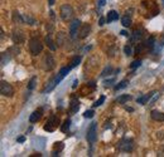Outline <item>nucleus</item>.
Here are the masks:
<instances>
[{
  "label": "nucleus",
  "instance_id": "obj_15",
  "mask_svg": "<svg viewBox=\"0 0 164 157\" xmlns=\"http://www.w3.org/2000/svg\"><path fill=\"white\" fill-rule=\"evenodd\" d=\"M78 108H80V102H78V99L76 97H73L72 99H71V112L76 113L78 111Z\"/></svg>",
  "mask_w": 164,
  "mask_h": 157
},
{
  "label": "nucleus",
  "instance_id": "obj_9",
  "mask_svg": "<svg viewBox=\"0 0 164 157\" xmlns=\"http://www.w3.org/2000/svg\"><path fill=\"white\" fill-rule=\"evenodd\" d=\"M58 122H59L58 117L52 116V117L49 118V121L46 123V126H44V130H46V131H48V132H52V131H54V130H56V127H57V124H58Z\"/></svg>",
  "mask_w": 164,
  "mask_h": 157
},
{
  "label": "nucleus",
  "instance_id": "obj_24",
  "mask_svg": "<svg viewBox=\"0 0 164 157\" xmlns=\"http://www.w3.org/2000/svg\"><path fill=\"white\" fill-rule=\"evenodd\" d=\"M23 22L24 23H29V24H32V25L35 24V20L33 18H30L29 15H23Z\"/></svg>",
  "mask_w": 164,
  "mask_h": 157
},
{
  "label": "nucleus",
  "instance_id": "obj_22",
  "mask_svg": "<svg viewBox=\"0 0 164 157\" xmlns=\"http://www.w3.org/2000/svg\"><path fill=\"white\" fill-rule=\"evenodd\" d=\"M130 99H131V97L129 96V94H124V96H121V97L117 98V102L121 103V104H124L125 102H128V101H130Z\"/></svg>",
  "mask_w": 164,
  "mask_h": 157
},
{
  "label": "nucleus",
  "instance_id": "obj_35",
  "mask_svg": "<svg viewBox=\"0 0 164 157\" xmlns=\"http://www.w3.org/2000/svg\"><path fill=\"white\" fill-rule=\"evenodd\" d=\"M104 102H105V97H104V96H102V97H101V98H100L99 101H96V102H95V104H94V107H99V106H101V104H102V103H104Z\"/></svg>",
  "mask_w": 164,
  "mask_h": 157
},
{
  "label": "nucleus",
  "instance_id": "obj_28",
  "mask_svg": "<svg viewBox=\"0 0 164 157\" xmlns=\"http://www.w3.org/2000/svg\"><path fill=\"white\" fill-rule=\"evenodd\" d=\"M69 124H71V121L69 120H66L65 123H63V126L61 127V131H62V132H67V130L69 128Z\"/></svg>",
  "mask_w": 164,
  "mask_h": 157
},
{
  "label": "nucleus",
  "instance_id": "obj_32",
  "mask_svg": "<svg viewBox=\"0 0 164 157\" xmlns=\"http://www.w3.org/2000/svg\"><path fill=\"white\" fill-rule=\"evenodd\" d=\"M111 70H112V68L109 66V67H106L104 70H102V73H101V77H105V76H107V73H109V74H110V73H111Z\"/></svg>",
  "mask_w": 164,
  "mask_h": 157
},
{
  "label": "nucleus",
  "instance_id": "obj_14",
  "mask_svg": "<svg viewBox=\"0 0 164 157\" xmlns=\"http://www.w3.org/2000/svg\"><path fill=\"white\" fill-rule=\"evenodd\" d=\"M66 40H67L66 33H63V31H59V33L57 34V44H58L59 47H62V45L66 43Z\"/></svg>",
  "mask_w": 164,
  "mask_h": 157
},
{
  "label": "nucleus",
  "instance_id": "obj_33",
  "mask_svg": "<svg viewBox=\"0 0 164 157\" xmlns=\"http://www.w3.org/2000/svg\"><path fill=\"white\" fill-rule=\"evenodd\" d=\"M140 64H141V60H134L131 63V66H130V68L131 69H135V68H138V67H140Z\"/></svg>",
  "mask_w": 164,
  "mask_h": 157
},
{
  "label": "nucleus",
  "instance_id": "obj_21",
  "mask_svg": "<svg viewBox=\"0 0 164 157\" xmlns=\"http://www.w3.org/2000/svg\"><path fill=\"white\" fill-rule=\"evenodd\" d=\"M63 150V142H57L56 146H54V151H53V156H58L57 155V151H62Z\"/></svg>",
  "mask_w": 164,
  "mask_h": 157
},
{
  "label": "nucleus",
  "instance_id": "obj_42",
  "mask_svg": "<svg viewBox=\"0 0 164 157\" xmlns=\"http://www.w3.org/2000/svg\"><path fill=\"white\" fill-rule=\"evenodd\" d=\"M163 4H164V0H163Z\"/></svg>",
  "mask_w": 164,
  "mask_h": 157
},
{
  "label": "nucleus",
  "instance_id": "obj_5",
  "mask_svg": "<svg viewBox=\"0 0 164 157\" xmlns=\"http://www.w3.org/2000/svg\"><path fill=\"white\" fill-rule=\"evenodd\" d=\"M62 76L61 74H58V76H56L54 78H52L48 83H47V86H46V88H44V91H43V93H47V92H50V91H53L54 89V87L58 84V83L62 80Z\"/></svg>",
  "mask_w": 164,
  "mask_h": 157
},
{
  "label": "nucleus",
  "instance_id": "obj_38",
  "mask_svg": "<svg viewBox=\"0 0 164 157\" xmlns=\"http://www.w3.org/2000/svg\"><path fill=\"white\" fill-rule=\"evenodd\" d=\"M25 141V137H23V136H22V137H19L18 138V142H24Z\"/></svg>",
  "mask_w": 164,
  "mask_h": 157
},
{
  "label": "nucleus",
  "instance_id": "obj_16",
  "mask_svg": "<svg viewBox=\"0 0 164 157\" xmlns=\"http://www.w3.org/2000/svg\"><path fill=\"white\" fill-rule=\"evenodd\" d=\"M119 19V14L115 12V10H111V12H109L107 16H106V20L107 23H111V22H115V20Z\"/></svg>",
  "mask_w": 164,
  "mask_h": 157
},
{
  "label": "nucleus",
  "instance_id": "obj_39",
  "mask_svg": "<svg viewBox=\"0 0 164 157\" xmlns=\"http://www.w3.org/2000/svg\"><path fill=\"white\" fill-rule=\"evenodd\" d=\"M54 2H56V0H48V4L49 5H54Z\"/></svg>",
  "mask_w": 164,
  "mask_h": 157
},
{
  "label": "nucleus",
  "instance_id": "obj_7",
  "mask_svg": "<svg viewBox=\"0 0 164 157\" xmlns=\"http://www.w3.org/2000/svg\"><path fill=\"white\" fill-rule=\"evenodd\" d=\"M43 68L46 69V70H52L54 67H56V62H54V59H53V57L50 55V54H47L46 57H44V59H43Z\"/></svg>",
  "mask_w": 164,
  "mask_h": 157
},
{
  "label": "nucleus",
  "instance_id": "obj_25",
  "mask_svg": "<svg viewBox=\"0 0 164 157\" xmlns=\"http://www.w3.org/2000/svg\"><path fill=\"white\" fill-rule=\"evenodd\" d=\"M154 43H155V39H154V38H149L144 44H145L147 48H150V49H151L153 47H154Z\"/></svg>",
  "mask_w": 164,
  "mask_h": 157
},
{
  "label": "nucleus",
  "instance_id": "obj_19",
  "mask_svg": "<svg viewBox=\"0 0 164 157\" xmlns=\"http://www.w3.org/2000/svg\"><path fill=\"white\" fill-rule=\"evenodd\" d=\"M46 44L48 45V48L50 49V50H56V45H54V43H53V40H52V38H50V35H47L46 37Z\"/></svg>",
  "mask_w": 164,
  "mask_h": 157
},
{
  "label": "nucleus",
  "instance_id": "obj_41",
  "mask_svg": "<svg viewBox=\"0 0 164 157\" xmlns=\"http://www.w3.org/2000/svg\"><path fill=\"white\" fill-rule=\"evenodd\" d=\"M77 87V80H75V83H73V88H76Z\"/></svg>",
  "mask_w": 164,
  "mask_h": 157
},
{
  "label": "nucleus",
  "instance_id": "obj_3",
  "mask_svg": "<svg viewBox=\"0 0 164 157\" xmlns=\"http://www.w3.org/2000/svg\"><path fill=\"white\" fill-rule=\"evenodd\" d=\"M0 92H2L3 96L5 97H12L14 94V89L12 87V84H9L8 82L2 80V84H0Z\"/></svg>",
  "mask_w": 164,
  "mask_h": 157
},
{
  "label": "nucleus",
  "instance_id": "obj_11",
  "mask_svg": "<svg viewBox=\"0 0 164 157\" xmlns=\"http://www.w3.org/2000/svg\"><path fill=\"white\" fill-rule=\"evenodd\" d=\"M91 31V25L90 24H82V27L80 28V31H78V37L81 39H85Z\"/></svg>",
  "mask_w": 164,
  "mask_h": 157
},
{
  "label": "nucleus",
  "instance_id": "obj_18",
  "mask_svg": "<svg viewBox=\"0 0 164 157\" xmlns=\"http://www.w3.org/2000/svg\"><path fill=\"white\" fill-rule=\"evenodd\" d=\"M80 62H81V57H78V55H76V57H73L72 58V60L69 62V68L72 69V68H75V67H77L78 64H80Z\"/></svg>",
  "mask_w": 164,
  "mask_h": 157
},
{
  "label": "nucleus",
  "instance_id": "obj_12",
  "mask_svg": "<svg viewBox=\"0 0 164 157\" xmlns=\"http://www.w3.org/2000/svg\"><path fill=\"white\" fill-rule=\"evenodd\" d=\"M42 114H43V109H42V108L35 109V111H34L32 114H30L29 121L32 122V123H35V122H38L40 118H42Z\"/></svg>",
  "mask_w": 164,
  "mask_h": 157
},
{
  "label": "nucleus",
  "instance_id": "obj_13",
  "mask_svg": "<svg viewBox=\"0 0 164 157\" xmlns=\"http://www.w3.org/2000/svg\"><path fill=\"white\" fill-rule=\"evenodd\" d=\"M151 118L154 121H158V122H163L164 121V112H159V111H151L150 113Z\"/></svg>",
  "mask_w": 164,
  "mask_h": 157
},
{
  "label": "nucleus",
  "instance_id": "obj_4",
  "mask_svg": "<svg viewBox=\"0 0 164 157\" xmlns=\"http://www.w3.org/2000/svg\"><path fill=\"white\" fill-rule=\"evenodd\" d=\"M96 128H97V123H92L91 127L88 128L87 131V141L90 143H95L96 140H97V132H96Z\"/></svg>",
  "mask_w": 164,
  "mask_h": 157
},
{
  "label": "nucleus",
  "instance_id": "obj_20",
  "mask_svg": "<svg viewBox=\"0 0 164 157\" xmlns=\"http://www.w3.org/2000/svg\"><path fill=\"white\" fill-rule=\"evenodd\" d=\"M121 24L124 25L125 28H128V27H130L131 25V19L128 16V15H125V16H122V19H121Z\"/></svg>",
  "mask_w": 164,
  "mask_h": 157
},
{
  "label": "nucleus",
  "instance_id": "obj_37",
  "mask_svg": "<svg viewBox=\"0 0 164 157\" xmlns=\"http://www.w3.org/2000/svg\"><path fill=\"white\" fill-rule=\"evenodd\" d=\"M105 24V19L104 18H100V25H104Z\"/></svg>",
  "mask_w": 164,
  "mask_h": 157
},
{
  "label": "nucleus",
  "instance_id": "obj_27",
  "mask_svg": "<svg viewBox=\"0 0 164 157\" xmlns=\"http://www.w3.org/2000/svg\"><path fill=\"white\" fill-rule=\"evenodd\" d=\"M13 20H14V22L17 23H22L23 22V16H20L19 15V13H17V12H14V14H13Z\"/></svg>",
  "mask_w": 164,
  "mask_h": 157
},
{
  "label": "nucleus",
  "instance_id": "obj_6",
  "mask_svg": "<svg viewBox=\"0 0 164 157\" xmlns=\"http://www.w3.org/2000/svg\"><path fill=\"white\" fill-rule=\"evenodd\" d=\"M134 148V143H132L131 140H122L119 143V150L120 151H124V152H130Z\"/></svg>",
  "mask_w": 164,
  "mask_h": 157
},
{
  "label": "nucleus",
  "instance_id": "obj_23",
  "mask_svg": "<svg viewBox=\"0 0 164 157\" xmlns=\"http://www.w3.org/2000/svg\"><path fill=\"white\" fill-rule=\"evenodd\" d=\"M129 84V82L126 80V79H124V80H121L117 86H115V91H119V89H122V88H125L126 86Z\"/></svg>",
  "mask_w": 164,
  "mask_h": 157
},
{
  "label": "nucleus",
  "instance_id": "obj_10",
  "mask_svg": "<svg viewBox=\"0 0 164 157\" xmlns=\"http://www.w3.org/2000/svg\"><path fill=\"white\" fill-rule=\"evenodd\" d=\"M13 40H14V43H17V44L23 43V41H24V34H23V31L19 30V29H14L13 30Z\"/></svg>",
  "mask_w": 164,
  "mask_h": 157
},
{
  "label": "nucleus",
  "instance_id": "obj_30",
  "mask_svg": "<svg viewBox=\"0 0 164 157\" xmlns=\"http://www.w3.org/2000/svg\"><path fill=\"white\" fill-rule=\"evenodd\" d=\"M35 82H37V78L35 77H33L32 79H30V82H29V84H28V89H34V87H35Z\"/></svg>",
  "mask_w": 164,
  "mask_h": 157
},
{
  "label": "nucleus",
  "instance_id": "obj_36",
  "mask_svg": "<svg viewBox=\"0 0 164 157\" xmlns=\"http://www.w3.org/2000/svg\"><path fill=\"white\" fill-rule=\"evenodd\" d=\"M106 4V0H99V5L100 6H104Z\"/></svg>",
  "mask_w": 164,
  "mask_h": 157
},
{
  "label": "nucleus",
  "instance_id": "obj_40",
  "mask_svg": "<svg viewBox=\"0 0 164 157\" xmlns=\"http://www.w3.org/2000/svg\"><path fill=\"white\" fill-rule=\"evenodd\" d=\"M121 35H128V33H126V31L125 30H121V33H120Z\"/></svg>",
  "mask_w": 164,
  "mask_h": 157
},
{
  "label": "nucleus",
  "instance_id": "obj_34",
  "mask_svg": "<svg viewBox=\"0 0 164 157\" xmlns=\"http://www.w3.org/2000/svg\"><path fill=\"white\" fill-rule=\"evenodd\" d=\"M124 52H125V54H126V55H131V54H132V49H131L130 45H125Z\"/></svg>",
  "mask_w": 164,
  "mask_h": 157
},
{
  "label": "nucleus",
  "instance_id": "obj_1",
  "mask_svg": "<svg viewBox=\"0 0 164 157\" xmlns=\"http://www.w3.org/2000/svg\"><path fill=\"white\" fill-rule=\"evenodd\" d=\"M29 49L33 55H38L43 49V44L38 38H32L29 40Z\"/></svg>",
  "mask_w": 164,
  "mask_h": 157
},
{
  "label": "nucleus",
  "instance_id": "obj_29",
  "mask_svg": "<svg viewBox=\"0 0 164 157\" xmlns=\"http://www.w3.org/2000/svg\"><path fill=\"white\" fill-rule=\"evenodd\" d=\"M69 70H71V68H69V67H65V68H62V69L59 70V74L65 78V77L68 74V72H69Z\"/></svg>",
  "mask_w": 164,
  "mask_h": 157
},
{
  "label": "nucleus",
  "instance_id": "obj_2",
  "mask_svg": "<svg viewBox=\"0 0 164 157\" xmlns=\"http://www.w3.org/2000/svg\"><path fill=\"white\" fill-rule=\"evenodd\" d=\"M73 16V9L71 5L68 4H65L61 6V18L63 20H69Z\"/></svg>",
  "mask_w": 164,
  "mask_h": 157
},
{
  "label": "nucleus",
  "instance_id": "obj_8",
  "mask_svg": "<svg viewBox=\"0 0 164 157\" xmlns=\"http://www.w3.org/2000/svg\"><path fill=\"white\" fill-rule=\"evenodd\" d=\"M80 25H81V22L78 19H75L72 23H71V25H69V35H71V38H76L77 37V34H78V29H80Z\"/></svg>",
  "mask_w": 164,
  "mask_h": 157
},
{
  "label": "nucleus",
  "instance_id": "obj_17",
  "mask_svg": "<svg viewBox=\"0 0 164 157\" xmlns=\"http://www.w3.org/2000/svg\"><path fill=\"white\" fill-rule=\"evenodd\" d=\"M153 94H155V92H150L149 94H147V96H143V97H140V98H138L136 99V102L139 103V104H145L150 98H151V96Z\"/></svg>",
  "mask_w": 164,
  "mask_h": 157
},
{
  "label": "nucleus",
  "instance_id": "obj_31",
  "mask_svg": "<svg viewBox=\"0 0 164 157\" xmlns=\"http://www.w3.org/2000/svg\"><path fill=\"white\" fill-rule=\"evenodd\" d=\"M94 114H95V112L92 111V109H90V111H86L84 113V117L85 118H92V117H94Z\"/></svg>",
  "mask_w": 164,
  "mask_h": 157
},
{
  "label": "nucleus",
  "instance_id": "obj_26",
  "mask_svg": "<svg viewBox=\"0 0 164 157\" xmlns=\"http://www.w3.org/2000/svg\"><path fill=\"white\" fill-rule=\"evenodd\" d=\"M140 38H141V33H140V31H138V30H135L134 31V35L131 37V40L132 41H139Z\"/></svg>",
  "mask_w": 164,
  "mask_h": 157
}]
</instances>
